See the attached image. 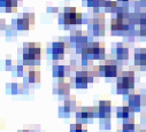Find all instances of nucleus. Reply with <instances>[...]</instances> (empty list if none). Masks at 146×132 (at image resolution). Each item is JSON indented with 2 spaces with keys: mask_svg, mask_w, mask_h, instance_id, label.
<instances>
[{
  "mask_svg": "<svg viewBox=\"0 0 146 132\" xmlns=\"http://www.w3.org/2000/svg\"><path fill=\"white\" fill-rule=\"evenodd\" d=\"M140 132H146V129H144V130H141Z\"/></svg>",
  "mask_w": 146,
  "mask_h": 132,
  "instance_id": "e433bc0d",
  "label": "nucleus"
},
{
  "mask_svg": "<svg viewBox=\"0 0 146 132\" xmlns=\"http://www.w3.org/2000/svg\"><path fill=\"white\" fill-rule=\"evenodd\" d=\"M25 73V65L22 64H17L16 67L14 68V76H23V74Z\"/></svg>",
  "mask_w": 146,
  "mask_h": 132,
  "instance_id": "c85d7f7f",
  "label": "nucleus"
},
{
  "mask_svg": "<svg viewBox=\"0 0 146 132\" xmlns=\"http://www.w3.org/2000/svg\"><path fill=\"white\" fill-rule=\"evenodd\" d=\"M128 99V106L132 109V112H140V108L144 104L143 96L138 93H130L125 96Z\"/></svg>",
  "mask_w": 146,
  "mask_h": 132,
  "instance_id": "9d476101",
  "label": "nucleus"
},
{
  "mask_svg": "<svg viewBox=\"0 0 146 132\" xmlns=\"http://www.w3.org/2000/svg\"><path fill=\"white\" fill-rule=\"evenodd\" d=\"M101 129L108 130L111 129V117H106V118H100V123H99Z\"/></svg>",
  "mask_w": 146,
  "mask_h": 132,
  "instance_id": "cd10ccee",
  "label": "nucleus"
},
{
  "mask_svg": "<svg viewBox=\"0 0 146 132\" xmlns=\"http://www.w3.org/2000/svg\"><path fill=\"white\" fill-rule=\"evenodd\" d=\"M70 92V84L64 82V79H60L56 84V86L53 88V93L60 95V96H67Z\"/></svg>",
  "mask_w": 146,
  "mask_h": 132,
  "instance_id": "ddd939ff",
  "label": "nucleus"
},
{
  "mask_svg": "<svg viewBox=\"0 0 146 132\" xmlns=\"http://www.w3.org/2000/svg\"><path fill=\"white\" fill-rule=\"evenodd\" d=\"M6 29V21L4 18H0V30Z\"/></svg>",
  "mask_w": 146,
  "mask_h": 132,
  "instance_id": "7c9ffc66",
  "label": "nucleus"
},
{
  "mask_svg": "<svg viewBox=\"0 0 146 132\" xmlns=\"http://www.w3.org/2000/svg\"><path fill=\"white\" fill-rule=\"evenodd\" d=\"M141 122H143V123L146 125V110H145V112L141 114Z\"/></svg>",
  "mask_w": 146,
  "mask_h": 132,
  "instance_id": "72a5a7b5",
  "label": "nucleus"
},
{
  "mask_svg": "<svg viewBox=\"0 0 146 132\" xmlns=\"http://www.w3.org/2000/svg\"><path fill=\"white\" fill-rule=\"evenodd\" d=\"M112 113V102L111 100H99L98 104V118H106V117H111Z\"/></svg>",
  "mask_w": 146,
  "mask_h": 132,
  "instance_id": "9b49d317",
  "label": "nucleus"
},
{
  "mask_svg": "<svg viewBox=\"0 0 146 132\" xmlns=\"http://www.w3.org/2000/svg\"><path fill=\"white\" fill-rule=\"evenodd\" d=\"M70 42L72 44L78 45V44H86L88 43V35L84 31H72L70 35Z\"/></svg>",
  "mask_w": 146,
  "mask_h": 132,
  "instance_id": "4468645a",
  "label": "nucleus"
},
{
  "mask_svg": "<svg viewBox=\"0 0 146 132\" xmlns=\"http://www.w3.org/2000/svg\"><path fill=\"white\" fill-rule=\"evenodd\" d=\"M21 3H22V0H0V6L4 8H8V7L17 8L19 4Z\"/></svg>",
  "mask_w": 146,
  "mask_h": 132,
  "instance_id": "393cba45",
  "label": "nucleus"
},
{
  "mask_svg": "<svg viewBox=\"0 0 146 132\" xmlns=\"http://www.w3.org/2000/svg\"><path fill=\"white\" fill-rule=\"evenodd\" d=\"M146 60V50L144 48H136L135 50V63L136 65H140L141 62Z\"/></svg>",
  "mask_w": 146,
  "mask_h": 132,
  "instance_id": "412c9836",
  "label": "nucleus"
},
{
  "mask_svg": "<svg viewBox=\"0 0 146 132\" xmlns=\"http://www.w3.org/2000/svg\"><path fill=\"white\" fill-rule=\"evenodd\" d=\"M70 132H88V127L82 123H74L70 125Z\"/></svg>",
  "mask_w": 146,
  "mask_h": 132,
  "instance_id": "a878e982",
  "label": "nucleus"
},
{
  "mask_svg": "<svg viewBox=\"0 0 146 132\" xmlns=\"http://www.w3.org/2000/svg\"><path fill=\"white\" fill-rule=\"evenodd\" d=\"M127 18H119V17H115L112 20L111 22V30L114 35L119 34V32H122V28H123V23Z\"/></svg>",
  "mask_w": 146,
  "mask_h": 132,
  "instance_id": "6ab92c4d",
  "label": "nucleus"
},
{
  "mask_svg": "<svg viewBox=\"0 0 146 132\" xmlns=\"http://www.w3.org/2000/svg\"><path fill=\"white\" fill-rule=\"evenodd\" d=\"M83 22V15L82 13H78L75 7H67L63 11V14H60V23H63L64 25H75V24H82Z\"/></svg>",
  "mask_w": 146,
  "mask_h": 132,
  "instance_id": "39448f33",
  "label": "nucleus"
},
{
  "mask_svg": "<svg viewBox=\"0 0 146 132\" xmlns=\"http://www.w3.org/2000/svg\"><path fill=\"white\" fill-rule=\"evenodd\" d=\"M6 90H7V93H11V94H21L23 93V84H20V83H9L6 85Z\"/></svg>",
  "mask_w": 146,
  "mask_h": 132,
  "instance_id": "aec40b11",
  "label": "nucleus"
},
{
  "mask_svg": "<svg viewBox=\"0 0 146 132\" xmlns=\"http://www.w3.org/2000/svg\"><path fill=\"white\" fill-rule=\"evenodd\" d=\"M132 109L127 105V106H121L117 108L116 110V117L120 118V119H123V121H127L129 119L130 117H132Z\"/></svg>",
  "mask_w": 146,
  "mask_h": 132,
  "instance_id": "dca6fc26",
  "label": "nucleus"
},
{
  "mask_svg": "<svg viewBox=\"0 0 146 132\" xmlns=\"http://www.w3.org/2000/svg\"><path fill=\"white\" fill-rule=\"evenodd\" d=\"M82 60L85 61H93V60H105L106 52L105 45L102 43H86L84 48L81 52Z\"/></svg>",
  "mask_w": 146,
  "mask_h": 132,
  "instance_id": "f03ea898",
  "label": "nucleus"
},
{
  "mask_svg": "<svg viewBox=\"0 0 146 132\" xmlns=\"http://www.w3.org/2000/svg\"><path fill=\"white\" fill-rule=\"evenodd\" d=\"M24 81L25 82L28 81V83H30V84L39 83L40 82V71L38 69H35V68L30 69L28 71V76L24 78Z\"/></svg>",
  "mask_w": 146,
  "mask_h": 132,
  "instance_id": "a211bd4d",
  "label": "nucleus"
},
{
  "mask_svg": "<svg viewBox=\"0 0 146 132\" xmlns=\"http://www.w3.org/2000/svg\"><path fill=\"white\" fill-rule=\"evenodd\" d=\"M104 7L106 8V12H109V13H116L117 9H119L117 3L113 1V0H106Z\"/></svg>",
  "mask_w": 146,
  "mask_h": 132,
  "instance_id": "b1692460",
  "label": "nucleus"
},
{
  "mask_svg": "<svg viewBox=\"0 0 146 132\" xmlns=\"http://www.w3.org/2000/svg\"><path fill=\"white\" fill-rule=\"evenodd\" d=\"M135 131H136V125H135V121L132 117L123 122L122 132H135Z\"/></svg>",
  "mask_w": 146,
  "mask_h": 132,
  "instance_id": "4be33fe9",
  "label": "nucleus"
},
{
  "mask_svg": "<svg viewBox=\"0 0 146 132\" xmlns=\"http://www.w3.org/2000/svg\"><path fill=\"white\" fill-rule=\"evenodd\" d=\"M94 75L96 76H104L106 78H113L117 77L119 75V65L116 61L113 60H106L104 64L98 65L94 68Z\"/></svg>",
  "mask_w": 146,
  "mask_h": 132,
  "instance_id": "20e7f679",
  "label": "nucleus"
},
{
  "mask_svg": "<svg viewBox=\"0 0 146 132\" xmlns=\"http://www.w3.org/2000/svg\"><path fill=\"white\" fill-rule=\"evenodd\" d=\"M0 131H1V122H0Z\"/></svg>",
  "mask_w": 146,
  "mask_h": 132,
  "instance_id": "58836bf2",
  "label": "nucleus"
},
{
  "mask_svg": "<svg viewBox=\"0 0 146 132\" xmlns=\"http://www.w3.org/2000/svg\"><path fill=\"white\" fill-rule=\"evenodd\" d=\"M22 16H24V17H25L32 25L35 24V14H33V13H24Z\"/></svg>",
  "mask_w": 146,
  "mask_h": 132,
  "instance_id": "c756f323",
  "label": "nucleus"
},
{
  "mask_svg": "<svg viewBox=\"0 0 146 132\" xmlns=\"http://www.w3.org/2000/svg\"><path fill=\"white\" fill-rule=\"evenodd\" d=\"M63 106L67 107L68 109H70L71 112H75L76 108H77V105H76V100H75V96H68L66 100L63 101Z\"/></svg>",
  "mask_w": 146,
  "mask_h": 132,
  "instance_id": "5701e85b",
  "label": "nucleus"
},
{
  "mask_svg": "<svg viewBox=\"0 0 146 132\" xmlns=\"http://www.w3.org/2000/svg\"><path fill=\"white\" fill-rule=\"evenodd\" d=\"M144 95H145V98H146V90L144 91Z\"/></svg>",
  "mask_w": 146,
  "mask_h": 132,
  "instance_id": "4c0bfd02",
  "label": "nucleus"
},
{
  "mask_svg": "<svg viewBox=\"0 0 146 132\" xmlns=\"http://www.w3.org/2000/svg\"><path fill=\"white\" fill-rule=\"evenodd\" d=\"M19 132H31V131H30V130H27V129H25V130H22V131H19Z\"/></svg>",
  "mask_w": 146,
  "mask_h": 132,
  "instance_id": "f704fd0d",
  "label": "nucleus"
},
{
  "mask_svg": "<svg viewBox=\"0 0 146 132\" xmlns=\"http://www.w3.org/2000/svg\"><path fill=\"white\" fill-rule=\"evenodd\" d=\"M117 1H122V3H128L129 0H117Z\"/></svg>",
  "mask_w": 146,
  "mask_h": 132,
  "instance_id": "c9c22d12",
  "label": "nucleus"
},
{
  "mask_svg": "<svg viewBox=\"0 0 146 132\" xmlns=\"http://www.w3.org/2000/svg\"><path fill=\"white\" fill-rule=\"evenodd\" d=\"M139 67H140V69H141L143 71H146V60H145L144 62H141V64L139 65Z\"/></svg>",
  "mask_w": 146,
  "mask_h": 132,
  "instance_id": "473e14b6",
  "label": "nucleus"
},
{
  "mask_svg": "<svg viewBox=\"0 0 146 132\" xmlns=\"http://www.w3.org/2000/svg\"><path fill=\"white\" fill-rule=\"evenodd\" d=\"M42 59V45L39 43H25L23 46V64L25 67H35Z\"/></svg>",
  "mask_w": 146,
  "mask_h": 132,
  "instance_id": "f257e3e1",
  "label": "nucleus"
},
{
  "mask_svg": "<svg viewBox=\"0 0 146 132\" xmlns=\"http://www.w3.org/2000/svg\"><path fill=\"white\" fill-rule=\"evenodd\" d=\"M69 47V45L64 42H55L52 44V59L58 61V60H63L64 59V52L66 48Z\"/></svg>",
  "mask_w": 146,
  "mask_h": 132,
  "instance_id": "1a4fd4ad",
  "label": "nucleus"
},
{
  "mask_svg": "<svg viewBox=\"0 0 146 132\" xmlns=\"http://www.w3.org/2000/svg\"><path fill=\"white\" fill-rule=\"evenodd\" d=\"M14 26H15L16 30L27 31V30H30L32 28V24L24 16H22V17H20V18H17V20L14 21Z\"/></svg>",
  "mask_w": 146,
  "mask_h": 132,
  "instance_id": "f3484780",
  "label": "nucleus"
},
{
  "mask_svg": "<svg viewBox=\"0 0 146 132\" xmlns=\"http://www.w3.org/2000/svg\"><path fill=\"white\" fill-rule=\"evenodd\" d=\"M116 50H115V54H116V59L120 61H124L129 59V48L124 45V44H116Z\"/></svg>",
  "mask_w": 146,
  "mask_h": 132,
  "instance_id": "2eb2a0df",
  "label": "nucleus"
},
{
  "mask_svg": "<svg viewBox=\"0 0 146 132\" xmlns=\"http://www.w3.org/2000/svg\"><path fill=\"white\" fill-rule=\"evenodd\" d=\"M104 14H99L97 17H93L89 23L91 29V34L94 37H101L105 35V22H104Z\"/></svg>",
  "mask_w": 146,
  "mask_h": 132,
  "instance_id": "6e6552de",
  "label": "nucleus"
},
{
  "mask_svg": "<svg viewBox=\"0 0 146 132\" xmlns=\"http://www.w3.org/2000/svg\"><path fill=\"white\" fill-rule=\"evenodd\" d=\"M135 87V74L133 71H121L117 75L116 88L117 93L124 95V98L129 94V90Z\"/></svg>",
  "mask_w": 146,
  "mask_h": 132,
  "instance_id": "7ed1b4c3",
  "label": "nucleus"
},
{
  "mask_svg": "<svg viewBox=\"0 0 146 132\" xmlns=\"http://www.w3.org/2000/svg\"><path fill=\"white\" fill-rule=\"evenodd\" d=\"M12 65H13V63H12V60H6V68L7 69H11L12 68Z\"/></svg>",
  "mask_w": 146,
  "mask_h": 132,
  "instance_id": "2f4dec72",
  "label": "nucleus"
},
{
  "mask_svg": "<svg viewBox=\"0 0 146 132\" xmlns=\"http://www.w3.org/2000/svg\"><path fill=\"white\" fill-rule=\"evenodd\" d=\"M77 123L86 124L92 122L94 117H98V107H80L75 110Z\"/></svg>",
  "mask_w": 146,
  "mask_h": 132,
  "instance_id": "0eeeda50",
  "label": "nucleus"
},
{
  "mask_svg": "<svg viewBox=\"0 0 146 132\" xmlns=\"http://www.w3.org/2000/svg\"><path fill=\"white\" fill-rule=\"evenodd\" d=\"M71 110L70 109H68L67 107H64V106H60L59 107V116L60 117H63V118H68L70 115H71Z\"/></svg>",
  "mask_w": 146,
  "mask_h": 132,
  "instance_id": "bb28decb",
  "label": "nucleus"
},
{
  "mask_svg": "<svg viewBox=\"0 0 146 132\" xmlns=\"http://www.w3.org/2000/svg\"><path fill=\"white\" fill-rule=\"evenodd\" d=\"M94 73L93 71H85V70H78L75 74L74 78H70L71 85H74L76 88H86L89 83H92L94 79Z\"/></svg>",
  "mask_w": 146,
  "mask_h": 132,
  "instance_id": "423d86ee",
  "label": "nucleus"
},
{
  "mask_svg": "<svg viewBox=\"0 0 146 132\" xmlns=\"http://www.w3.org/2000/svg\"><path fill=\"white\" fill-rule=\"evenodd\" d=\"M52 75L55 78L64 79L67 76L70 75V67L63 64H54L52 68Z\"/></svg>",
  "mask_w": 146,
  "mask_h": 132,
  "instance_id": "f8f14e48",
  "label": "nucleus"
}]
</instances>
